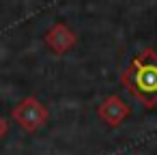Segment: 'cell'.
Here are the masks:
<instances>
[{
    "instance_id": "cell-2",
    "label": "cell",
    "mask_w": 157,
    "mask_h": 155,
    "mask_svg": "<svg viewBox=\"0 0 157 155\" xmlns=\"http://www.w3.org/2000/svg\"><path fill=\"white\" fill-rule=\"evenodd\" d=\"M11 116H13V121H15L24 131L33 134V131L41 129V127L48 123L50 112H48V108H45L37 97H24V99L11 110Z\"/></svg>"
},
{
    "instance_id": "cell-1",
    "label": "cell",
    "mask_w": 157,
    "mask_h": 155,
    "mask_svg": "<svg viewBox=\"0 0 157 155\" xmlns=\"http://www.w3.org/2000/svg\"><path fill=\"white\" fill-rule=\"evenodd\" d=\"M121 84L125 91L138 99L146 110L157 106V52L153 48H144L121 76Z\"/></svg>"
},
{
    "instance_id": "cell-3",
    "label": "cell",
    "mask_w": 157,
    "mask_h": 155,
    "mask_svg": "<svg viewBox=\"0 0 157 155\" xmlns=\"http://www.w3.org/2000/svg\"><path fill=\"white\" fill-rule=\"evenodd\" d=\"M129 106L118 97V95H110V97H105L101 103H99V108H97V116L108 125V127H118L127 116H129Z\"/></svg>"
},
{
    "instance_id": "cell-5",
    "label": "cell",
    "mask_w": 157,
    "mask_h": 155,
    "mask_svg": "<svg viewBox=\"0 0 157 155\" xmlns=\"http://www.w3.org/2000/svg\"><path fill=\"white\" fill-rule=\"evenodd\" d=\"M7 131H9V121L5 116H0V138H5Z\"/></svg>"
},
{
    "instance_id": "cell-4",
    "label": "cell",
    "mask_w": 157,
    "mask_h": 155,
    "mask_svg": "<svg viewBox=\"0 0 157 155\" xmlns=\"http://www.w3.org/2000/svg\"><path fill=\"white\" fill-rule=\"evenodd\" d=\"M45 43H48V48L54 52V54H65V52H69L75 43H78V35L67 26V24H63V22H56L48 33H45Z\"/></svg>"
}]
</instances>
